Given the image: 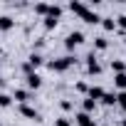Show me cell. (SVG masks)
I'll return each instance as SVG.
<instances>
[{
  "label": "cell",
  "mask_w": 126,
  "mask_h": 126,
  "mask_svg": "<svg viewBox=\"0 0 126 126\" xmlns=\"http://www.w3.org/2000/svg\"><path fill=\"white\" fill-rule=\"evenodd\" d=\"M94 47H96V49H106V47H109V42H106L104 37H96V40H94Z\"/></svg>",
  "instance_id": "ffe728a7"
},
{
  "label": "cell",
  "mask_w": 126,
  "mask_h": 126,
  "mask_svg": "<svg viewBox=\"0 0 126 126\" xmlns=\"http://www.w3.org/2000/svg\"><path fill=\"white\" fill-rule=\"evenodd\" d=\"M87 72H89V74H99V72H101V64H99V59H96L94 54L87 57Z\"/></svg>",
  "instance_id": "277c9868"
},
{
  "label": "cell",
  "mask_w": 126,
  "mask_h": 126,
  "mask_svg": "<svg viewBox=\"0 0 126 126\" xmlns=\"http://www.w3.org/2000/svg\"><path fill=\"white\" fill-rule=\"evenodd\" d=\"M114 84H116L119 89H124V92H126V72H121V74H116V77H114Z\"/></svg>",
  "instance_id": "4fadbf2b"
},
{
  "label": "cell",
  "mask_w": 126,
  "mask_h": 126,
  "mask_svg": "<svg viewBox=\"0 0 126 126\" xmlns=\"http://www.w3.org/2000/svg\"><path fill=\"white\" fill-rule=\"evenodd\" d=\"M116 104L126 111V92H121V94H116Z\"/></svg>",
  "instance_id": "44dd1931"
},
{
  "label": "cell",
  "mask_w": 126,
  "mask_h": 126,
  "mask_svg": "<svg viewBox=\"0 0 126 126\" xmlns=\"http://www.w3.org/2000/svg\"><path fill=\"white\" fill-rule=\"evenodd\" d=\"M116 25H119L121 30H126V15H119V17H116Z\"/></svg>",
  "instance_id": "7402d4cb"
},
{
  "label": "cell",
  "mask_w": 126,
  "mask_h": 126,
  "mask_svg": "<svg viewBox=\"0 0 126 126\" xmlns=\"http://www.w3.org/2000/svg\"><path fill=\"white\" fill-rule=\"evenodd\" d=\"M54 126H72V124H69V119H57Z\"/></svg>",
  "instance_id": "603a6c76"
},
{
  "label": "cell",
  "mask_w": 126,
  "mask_h": 126,
  "mask_svg": "<svg viewBox=\"0 0 126 126\" xmlns=\"http://www.w3.org/2000/svg\"><path fill=\"white\" fill-rule=\"evenodd\" d=\"M27 64H30L32 69H35V67H40V64H42V57H40L37 52H32V54L27 57Z\"/></svg>",
  "instance_id": "30bf717a"
},
{
  "label": "cell",
  "mask_w": 126,
  "mask_h": 126,
  "mask_svg": "<svg viewBox=\"0 0 126 126\" xmlns=\"http://www.w3.org/2000/svg\"><path fill=\"white\" fill-rule=\"evenodd\" d=\"M74 119H77V124H79V126H89V124L94 121V119H92L89 114H84V111H79V114H77Z\"/></svg>",
  "instance_id": "ba28073f"
},
{
  "label": "cell",
  "mask_w": 126,
  "mask_h": 126,
  "mask_svg": "<svg viewBox=\"0 0 126 126\" xmlns=\"http://www.w3.org/2000/svg\"><path fill=\"white\" fill-rule=\"evenodd\" d=\"M69 10H72V13H77V15H79L84 22H89V25H96V22L101 20V17H99L94 10H89L84 3H74V0H72V3H69Z\"/></svg>",
  "instance_id": "6da1fadb"
},
{
  "label": "cell",
  "mask_w": 126,
  "mask_h": 126,
  "mask_svg": "<svg viewBox=\"0 0 126 126\" xmlns=\"http://www.w3.org/2000/svg\"><path fill=\"white\" fill-rule=\"evenodd\" d=\"M0 84H3V72H0Z\"/></svg>",
  "instance_id": "cb8c5ba5"
},
{
  "label": "cell",
  "mask_w": 126,
  "mask_h": 126,
  "mask_svg": "<svg viewBox=\"0 0 126 126\" xmlns=\"http://www.w3.org/2000/svg\"><path fill=\"white\" fill-rule=\"evenodd\" d=\"M57 22H59L57 17H49V15L45 17V27H47V30H54V27H57Z\"/></svg>",
  "instance_id": "d6986e66"
},
{
  "label": "cell",
  "mask_w": 126,
  "mask_h": 126,
  "mask_svg": "<svg viewBox=\"0 0 126 126\" xmlns=\"http://www.w3.org/2000/svg\"><path fill=\"white\" fill-rule=\"evenodd\" d=\"M101 25H104V30H114L116 27V20L114 17H101Z\"/></svg>",
  "instance_id": "e0dca14e"
},
{
  "label": "cell",
  "mask_w": 126,
  "mask_h": 126,
  "mask_svg": "<svg viewBox=\"0 0 126 126\" xmlns=\"http://www.w3.org/2000/svg\"><path fill=\"white\" fill-rule=\"evenodd\" d=\"M35 13L47 17V13H49V5H47V3H37V5H35Z\"/></svg>",
  "instance_id": "9a60e30c"
},
{
  "label": "cell",
  "mask_w": 126,
  "mask_h": 126,
  "mask_svg": "<svg viewBox=\"0 0 126 126\" xmlns=\"http://www.w3.org/2000/svg\"><path fill=\"white\" fill-rule=\"evenodd\" d=\"M13 99H17V101H20V104H25V101H27V99H30V94H27V92H25V89H15V94H13Z\"/></svg>",
  "instance_id": "7c38bea8"
},
{
  "label": "cell",
  "mask_w": 126,
  "mask_h": 126,
  "mask_svg": "<svg viewBox=\"0 0 126 126\" xmlns=\"http://www.w3.org/2000/svg\"><path fill=\"white\" fill-rule=\"evenodd\" d=\"M82 109H84V114H92V111H94V109H96V101H94V99H89V96H87V99H84V101H82Z\"/></svg>",
  "instance_id": "9c48e42d"
},
{
  "label": "cell",
  "mask_w": 126,
  "mask_h": 126,
  "mask_svg": "<svg viewBox=\"0 0 126 126\" xmlns=\"http://www.w3.org/2000/svg\"><path fill=\"white\" fill-rule=\"evenodd\" d=\"M20 114L27 116V119H32V121H40V114H37L32 106H27V104H20Z\"/></svg>",
  "instance_id": "8992f818"
},
{
  "label": "cell",
  "mask_w": 126,
  "mask_h": 126,
  "mask_svg": "<svg viewBox=\"0 0 126 126\" xmlns=\"http://www.w3.org/2000/svg\"><path fill=\"white\" fill-rule=\"evenodd\" d=\"M10 104H13V96H10V94H0V106H3V109H8Z\"/></svg>",
  "instance_id": "ac0fdd59"
},
{
  "label": "cell",
  "mask_w": 126,
  "mask_h": 126,
  "mask_svg": "<svg viewBox=\"0 0 126 126\" xmlns=\"http://www.w3.org/2000/svg\"><path fill=\"white\" fill-rule=\"evenodd\" d=\"M74 62H77V59H74L72 54H67V57L52 59V62H49V69H52V72H64V69H69V67L74 64Z\"/></svg>",
  "instance_id": "7a4b0ae2"
},
{
  "label": "cell",
  "mask_w": 126,
  "mask_h": 126,
  "mask_svg": "<svg viewBox=\"0 0 126 126\" xmlns=\"http://www.w3.org/2000/svg\"><path fill=\"white\" fill-rule=\"evenodd\" d=\"M111 69H114L116 74H121V72H126V64H124L121 59H111Z\"/></svg>",
  "instance_id": "5bb4252c"
},
{
  "label": "cell",
  "mask_w": 126,
  "mask_h": 126,
  "mask_svg": "<svg viewBox=\"0 0 126 126\" xmlns=\"http://www.w3.org/2000/svg\"><path fill=\"white\" fill-rule=\"evenodd\" d=\"M101 101H104L106 106H111V104H116V94H111V92H104V96H101Z\"/></svg>",
  "instance_id": "2e32d148"
},
{
  "label": "cell",
  "mask_w": 126,
  "mask_h": 126,
  "mask_svg": "<svg viewBox=\"0 0 126 126\" xmlns=\"http://www.w3.org/2000/svg\"><path fill=\"white\" fill-rule=\"evenodd\" d=\"M0 52H3V47H0Z\"/></svg>",
  "instance_id": "d4e9b609"
},
{
  "label": "cell",
  "mask_w": 126,
  "mask_h": 126,
  "mask_svg": "<svg viewBox=\"0 0 126 126\" xmlns=\"http://www.w3.org/2000/svg\"><path fill=\"white\" fill-rule=\"evenodd\" d=\"M84 42V32H79V30H74V32H69L67 35V40H64V45H67V49H74V47H79Z\"/></svg>",
  "instance_id": "3957f363"
},
{
  "label": "cell",
  "mask_w": 126,
  "mask_h": 126,
  "mask_svg": "<svg viewBox=\"0 0 126 126\" xmlns=\"http://www.w3.org/2000/svg\"><path fill=\"white\" fill-rule=\"evenodd\" d=\"M87 96L94 99V101H99V99L104 96V89H101V87H89V89H87Z\"/></svg>",
  "instance_id": "52a82bcc"
},
{
  "label": "cell",
  "mask_w": 126,
  "mask_h": 126,
  "mask_svg": "<svg viewBox=\"0 0 126 126\" xmlns=\"http://www.w3.org/2000/svg\"><path fill=\"white\" fill-rule=\"evenodd\" d=\"M13 25H15V20H13V17H8V15L0 17V30H3V32H5V30H10Z\"/></svg>",
  "instance_id": "8fae6325"
},
{
  "label": "cell",
  "mask_w": 126,
  "mask_h": 126,
  "mask_svg": "<svg viewBox=\"0 0 126 126\" xmlns=\"http://www.w3.org/2000/svg\"><path fill=\"white\" fill-rule=\"evenodd\" d=\"M25 79H27V87H30V89H40V87H42V77H40L37 72H30Z\"/></svg>",
  "instance_id": "5b68a950"
}]
</instances>
